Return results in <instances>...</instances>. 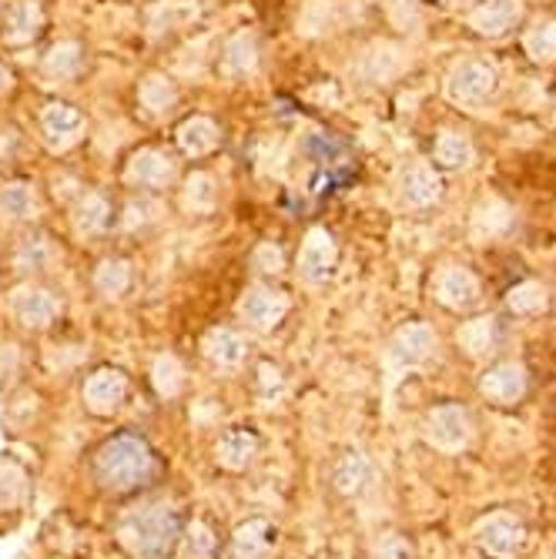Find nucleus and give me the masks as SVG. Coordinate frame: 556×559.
<instances>
[{"label": "nucleus", "instance_id": "nucleus-16", "mask_svg": "<svg viewBox=\"0 0 556 559\" xmlns=\"http://www.w3.org/2000/svg\"><path fill=\"white\" fill-rule=\"evenodd\" d=\"M476 162V144L466 131L446 128L433 141V165L442 171H466Z\"/></svg>", "mask_w": 556, "mask_h": 559}, {"label": "nucleus", "instance_id": "nucleus-13", "mask_svg": "<svg viewBox=\"0 0 556 559\" xmlns=\"http://www.w3.org/2000/svg\"><path fill=\"white\" fill-rule=\"evenodd\" d=\"M520 0H476L466 21L480 37H502L520 24Z\"/></svg>", "mask_w": 556, "mask_h": 559}, {"label": "nucleus", "instance_id": "nucleus-26", "mask_svg": "<svg viewBox=\"0 0 556 559\" xmlns=\"http://www.w3.org/2000/svg\"><path fill=\"white\" fill-rule=\"evenodd\" d=\"M369 479H372V469L366 463V455L359 452H345L332 469V483L342 496H359L369 486Z\"/></svg>", "mask_w": 556, "mask_h": 559}, {"label": "nucleus", "instance_id": "nucleus-40", "mask_svg": "<svg viewBox=\"0 0 556 559\" xmlns=\"http://www.w3.org/2000/svg\"><path fill=\"white\" fill-rule=\"evenodd\" d=\"M442 4H446V8H460V11H470V8L476 4V0H442Z\"/></svg>", "mask_w": 556, "mask_h": 559}, {"label": "nucleus", "instance_id": "nucleus-3", "mask_svg": "<svg viewBox=\"0 0 556 559\" xmlns=\"http://www.w3.org/2000/svg\"><path fill=\"white\" fill-rule=\"evenodd\" d=\"M473 539L489 559H520L530 549V530L513 513H489L476 523Z\"/></svg>", "mask_w": 556, "mask_h": 559}, {"label": "nucleus", "instance_id": "nucleus-30", "mask_svg": "<svg viewBox=\"0 0 556 559\" xmlns=\"http://www.w3.org/2000/svg\"><path fill=\"white\" fill-rule=\"evenodd\" d=\"M50 259H55V248H50V241L44 235H27L14 248V269L17 272H44L50 265Z\"/></svg>", "mask_w": 556, "mask_h": 559}, {"label": "nucleus", "instance_id": "nucleus-14", "mask_svg": "<svg viewBox=\"0 0 556 559\" xmlns=\"http://www.w3.org/2000/svg\"><path fill=\"white\" fill-rule=\"evenodd\" d=\"M527 385H530V379H527V369L520 362H496L480 379V392L496 405L520 402L527 395Z\"/></svg>", "mask_w": 556, "mask_h": 559}, {"label": "nucleus", "instance_id": "nucleus-35", "mask_svg": "<svg viewBox=\"0 0 556 559\" xmlns=\"http://www.w3.org/2000/svg\"><path fill=\"white\" fill-rule=\"evenodd\" d=\"M34 209H37V201H34L31 185L14 181V185H4V188H0V212H4V215H11V218H27Z\"/></svg>", "mask_w": 556, "mask_h": 559}, {"label": "nucleus", "instance_id": "nucleus-41", "mask_svg": "<svg viewBox=\"0 0 556 559\" xmlns=\"http://www.w3.org/2000/svg\"><path fill=\"white\" fill-rule=\"evenodd\" d=\"M11 87V71L4 68V64H0V94H4Z\"/></svg>", "mask_w": 556, "mask_h": 559}, {"label": "nucleus", "instance_id": "nucleus-1", "mask_svg": "<svg viewBox=\"0 0 556 559\" xmlns=\"http://www.w3.org/2000/svg\"><path fill=\"white\" fill-rule=\"evenodd\" d=\"M91 466H94L97 486L105 492H115V496L138 492V489L155 483L162 473L155 449H151L147 439L138 432H118L108 442H100Z\"/></svg>", "mask_w": 556, "mask_h": 559}, {"label": "nucleus", "instance_id": "nucleus-24", "mask_svg": "<svg viewBox=\"0 0 556 559\" xmlns=\"http://www.w3.org/2000/svg\"><path fill=\"white\" fill-rule=\"evenodd\" d=\"M40 128L47 134V141L55 144H71L78 138V131L84 128V118L71 108V105H47L44 115H40Z\"/></svg>", "mask_w": 556, "mask_h": 559}, {"label": "nucleus", "instance_id": "nucleus-29", "mask_svg": "<svg viewBox=\"0 0 556 559\" xmlns=\"http://www.w3.org/2000/svg\"><path fill=\"white\" fill-rule=\"evenodd\" d=\"M222 64H225V74H232V78H241V74H248V71H256V64H259V47H256V37L251 34H235L228 44H225V58H222Z\"/></svg>", "mask_w": 556, "mask_h": 559}, {"label": "nucleus", "instance_id": "nucleus-20", "mask_svg": "<svg viewBox=\"0 0 556 559\" xmlns=\"http://www.w3.org/2000/svg\"><path fill=\"white\" fill-rule=\"evenodd\" d=\"M496 342H499V329H496L493 316H476V319L463 322L457 332V345L470 355V359H486V355L496 352Z\"/></svg>", "mask_w": 556, "mask_h": 559}, {"label": "nucleus", "instance_id": "nucleus-6", "mask_svg": "<svg viewBox=\"0 0 556 559\" xmlns=\"http://www.w3.org/2000/svg\"><path fill=\"white\" fill-rule=\"evenodd\" d=\"M285 312H288V298L272 285H251L238 301V319L256 332H272L285 319Z\"/></svg>", "mask_w": 556, "mask_h": 559}, {"label": "nucleus", "instance_id": "nucleus-8", "mask_svg": "<svg viewBox=\"0 0 556 559\" xmlns=\"http://www.w3.org/2000/svg\"><path fill=\"white\" fill-rule=\"evenodd\" d=\"M480 278L466 269V265H446L439 269V275L433 278V295L442 309L449 312H466L480 301Z\"/></svg>", "mask_w": 556, "mask_h": 559}, {"label": "nucleus", "instance_id": "nucleus-25", "mask_svg": "<svg viewBox=\"0 0 556 559\" xmlns=\"http://www.w3.org/2000/svg\"><path fill=\"white\" fill-rule=\"evenodd\" d=\"M523 50L533 64H556V17H540L523 34Z\"/></svg>", "mask_w": 556, "mask_h": 559}, {"label": "nucleus", "instance_id": "nucleus-19", "mask_svg": "<svg viewBox=\"0 0 556 559\" xmlns=\"http://www.w3.org/2000/svg\"><path fill=\"white\" fill-rule=\"evenodd\" d=\"M205 355L222 369H238L248 359V338L235 329H212L205 335Z\"/></svg>", "mask_w": 556, "mask_h": 559}, {"label": "nucleus", "instance_id": "nucleus-36", "mask_svg": "<svg viewBox=\"0 0 556 559\" xmlns=\"http://www.w3.org/2000/svg\"><path fill=\"white\" fill-rule=\"evenodd\" d=\"M215 178L209 175H191L188 178V188H185V209L188 212H212L215 209Z\"/></svg>", "mask_w": 556, "mask_h": 559}, {"label": "nucleus", "instance_id": "nucleus-4", "mask_svg": "<svg viewBox=\"0 0 556 559\" xmlns=\"http://www.w3.org/2000/svg\"><path fill=\"white\" fill-rule=\"evenodd\" d=\"M499 87L496 68L489 61L480 58H466L457 68L449 71L446 78V97L452 105H463V108H476L483 100H489Z\"/></svg>", "mask_w": 556, "mask_h": 559}, {"label": "nucleus", "instance_id": "nucleus-15", "mask_svg": "<svg viewBox=\"0 0 556 559\" xmlns=\"http://www.w3.org/2000/svg\"><path fill=\"white\" fill-rule=\"evenodd\" d=\"M279 539V530L269 520H248L232 533L225 559H265Z\"/></svg>", "mask_w": 556, "mask_h": 559}, {"label": "nucleus", "instance_id": "nucleus-21", "mask_svg": "<svg viewBox=\"0 0 556 559\" xmlns=\"http://www.w3.org/2000/svg\"><path fill=\"white\" fill-rule=\"evenodd\" d=\"M222 134H218V124L209 121V118H191L178 128V147L191 158H205L218 147Z\"/></svg>", "mask_w": 556, "mask_h": 559}, {"label": "nucleus", "instance_id": "nucleus-22", "mask_svg": "<svg viewBox=\"0 0 556 559\" xmlns=\"http://www.w3.org/2000/svg\"><path fill=\"white\" fill-rule=\"evenodd\" d=\"M40 27H44V14H40V8L34 4V0H17V4H11L8 14H4V37L11 44L34 40L40 34Z\"/></svg>", "mask_w": 556, "mask_h": 559}, {"label": "nucleus", "instance_id": "nucleus-31", "mask_svg": "<svg viewBox=\"0 0 556 559\" xmlns=\"http://www.w3.org/2000/svg\"><path fill=\"white\" fill-rule=\"evenodd\" d=\"M131 285V265L125 259H105L94 272V288L105 298H118L125 295Z\"/></svg>", "mask_w": 556, "mask_h": 559}, {"label": "nucleus", "instance_id": "nucleus-23", "mask_svg": "<svg viewBox=\"0 0 556 559\" xmlns=\"http://www.w3.org/2000/svg\"><path fill=\"white\" fill-rule=\"evenodd\" d=\"M111 225V201L100 191H87L81 194V201L74 205V228L81 235H100Z\"/></svg>", "mask_w": 556, "mask_h": 559}, {"label": "nucleus", "instance_id": "nucleus-11", "mask_svg": "<svg viewBox=\"0 0 556 559\" xmlns=\"http://www.w3.org/2000/svg\"><path fill=\"white\" fill-rule=\"evenodd\" d=\"M399 198L406 209H429L442 198V178L436 171V165L429 162H413L402 168L399 175Z\"/></svg>", "mask_w": 556, "mask_h": 559}, {"label": "nucleus", "instance_id": "nucleus-12", "mask_svg": "<svg viewBox=\"0 0 556 559\" xmlns=\"http://www.w3.org/2000/svg\"><path fill=\"white\" fill-rule=\"evenodd\" d=\"M339 262V251L335 241L326 228H312L306 245H301V255H298V272L309 285H322L326 278H332Z\"/></svg>", "mask_w": 556, "mask_h": 559}, {"label": "nucleus", "instance_id": "nucleus-9", "mask_svg": "<svg viewBox=\"0 0 556 559\" xmlns=\"http://www.w3.org/2000/svg\"><path fill=\"white\" fill-rule=\"evenodd\" d=\"M175 171H178V162L168 155L165 147H144L138 155L128 162V185L131 188H144V191H162L175 181Z\"/></svg>", "mask_w": 556, "mask_h": 559}, {"label": "nucleus", "instance_id": "nucleus-5", "mask_svg": "<svg viewBox=\"0 0 556 559\" xmlns=\"http://www.w3.org/2000/svg\"><path fill=\"white\" fill-rule=\"evenodd\" d=\"M426 439L442 452H460L473 439V419L463 405H436L426 416Z\"/></svg>", "mask_w": 556, "mask_h": 559}, {"label": "nucleus", "instance_id": "nucleus-17", "mask_svg": "<svg viewBox=\"0 0 556 559\" xmlns=\"http://www.w3.org/2000/svg\"><path fill=\"white\" fill-rule=\"evenodd\" d=\"M259 436L251 432V429H228L218 445H215V460L222 469H232V473H241L248 469L251 463H256V455H259Z\"/></svg>", "mask_w": 556, "mask_h": 559}, {"label": "nucleus", "instance_id": "nucleus-10", "mask_svg": "<svg viewBox=\"0 0 556 559\" xmlns=\"http://www.w3.org/2000/svg\"><path fill=\"white\" fill-rule=\"evenodd\" d=\"M128 399V376L121 369H97L84 382V405L94 416L118 413Z\"/></svg>", "mask_w": 556, "mask_h": 559}, {"label": "nucleus", "instance_id": "nucleus-32", "mask_svg": "<svg viewBox=\"0 0 556 559\" xmlns=\"http://www.w3.org/2000/svg\"><path fill=\"white\" fill-rule=\"evenodd\" d=\"M81 64H84V50L78 47V44H58V47H50L47 50V58H44V71L50 74V78H61V81H68V78H74L78 71H81Z\"/></svg>", "mask_w": 556, "mask_h": 559}, {"label": "nucleus", "instance_id": "nucleus-37", "mask_svg": "<svg viewBox=\"0 0 556 559\" xmlns=\"http://www.w3.org/2000/svg\"><path fill=\"white\" fill-rule=\"evenodd\" d=\"M372 559H413V549H410V543L402 539L399 533H386L372 546Z\"/></svg>", "mask_w": 556, "mask_h": 559}, {"label": "nucleus", "instance_id": "nucleus-38", "mask_svg": "<svg viewBox=\"0 0 556 559\" xmlns=\"http://www.w3.org/2000/svg\"><path fill=\"white\" fill-rule=\"evenodd\" d=\"M212 552H215V536L201 523H194L188 530V556L191 559H212Z\"/></svg>", "mask_w": 556, "mask_h": 559}, {"label": "nucleus", "instance_id": "nucleus-27", "mask_svg": "<svg viewBox=\"0 0 556 559\" xmlns=\"http://www.w3.org/2000/svg\"><path fill=\"white\" fill-rule=\"evenodd\" d=\"M513 225V209L507 205V201H499V198H486L480 201V209L473 215V228L483 235V238H499V235H507Z\"/></svg>", "mask_w": 556, "mask_h": 559}, {"label": "nucleus", "instance_id": "nucleus-2", "mask_svg": "<svg viewBox=\"0 0 556 559\" xmlns=\"http://www.w3.org/2000/svg\"><path fill=\"white\" fill-rule=\"evenodd\" d=\"M181 536H185V523L171 502L134 506L118 523L121 546L138 559H171Z\"/></svg>", "mask_w": 556, "mask_h": 559}, {"label": "nucleus", "instance_id": "nucleus-7", "mask_svg": "<svg viewBox=\"0 0 556 559\" xmlns=\"http://www.w3.org/2000/svg\"><path fill=\"white\" fill-rule=\"evenodd\" d=\"M11 309H14V316H17L21 325H27V329H47V325H55L61 319L64 301H61L58 292H50L44 285H24V288L14 292Z\"/></svg>", "mask_w": 556, "mask_h": 559}, {"label": "nucleus", "instance_id": "nucleus-28", "mask_svg": "<svg viewBox=\"0 0 556 559\" xmlns=\"http://www.w3.org/2000/svg\"><path fill=\"white\" fill-rule=\"evenodd\" d=\"M141 105L151 115H168L178 105V87H175V81L165 78V74H147L141 81Z\"/></svg>", "mask_w": 556, "mask_h": 559}, {"label": "nucleus", "instance_id": "nucleus-34", "mask_svg": "<svg viewBox=\"0 0 556 559\" xmlns=\"http://www.w3.org/2000/svg\"><path fill=\"white\" fill-rule=\"evenodd\" d=\"M151 382H155L162 399H175L185 389V369L175 355H162V359L155 362V369H151Z\"/></svg>", "mask_w": 556, "mask_h": 559}, {"label": "nucleus", "instance_id": "nucleus-39", "mask_svg": "<svg viewBox=\"0 0 556 559\" xmlns=\"http://www.w3.org/2000/svg\"><path fill=\"white\" fill-rule=\"evenodd\" d=\"M251 265H256L259 272H265V275H279L282 265H285V255H282L279 245H262L256 251V259H251Z\"/></svg>", "mask_w": 556, "mask_h": 559}, {"label": "nucleus", "instance_id": "nucleus-33", "mask_svg": "<svg viewBox=\"0 0 556 559\" xmlns=\"http://www.w3.org/2000/svg\"><path fill=\"white\" fill-rule=\"evenodd\" d=\"M546 288L540 282H520L507 292V305H510V312L517 316H536L546 309Z\"/></svg>", "mask_w": 556, "mask_h": 559}, {"label": "nucleus", "instance_id": "nucleus-18", "mask_svg": "<svg viewBox=\"0 0 556 559\" xmlns=\"http://www.w3.org/2000/svg\"><path fill=\"white\" fill-rule=\"evenodd\" d=\"M436 352V332L426 322H410L402 325L392 338V355L406 366H419Z\"/></svg>", "mask_w": 556, "mask_h": 559}]
</instances>
